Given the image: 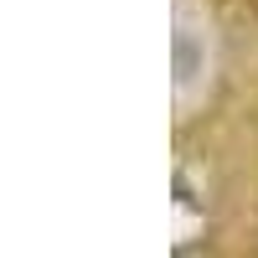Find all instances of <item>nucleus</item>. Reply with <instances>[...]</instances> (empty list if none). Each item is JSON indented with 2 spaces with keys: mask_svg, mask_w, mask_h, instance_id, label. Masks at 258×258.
I'll return each mask as SVG.
<instances>
[{
  "mask_svg": "<svg viewBox=\"0 0 258 258\" xmlns=\"http://www.w3.org/2000/svg\"><path fill=\"white\" fill-rule=\"evenodd\" d=\"M197 73V47H191V36H176V78L186 83Z\"/></svg>",
  "mask_w": 258,
  "mask_h": 258,
  "instance_id": "obj_1",
  "label": "nucleus"
},
{
  "mask_svg": "<svg viewBox=\"0 0 258 258\" xmlns=\"http://www.w3.org/2000/svg\"><path fill=\"white\" fill-rule=\"evenodd\" d=\"M238 21L253 26V21H258V0H238Z\"/></svg>",
  "mask_w": 258,
  "mask_h": 258,
  "instance_id": "obj_2",
  "label": "nucleus"
}]
</instances>
